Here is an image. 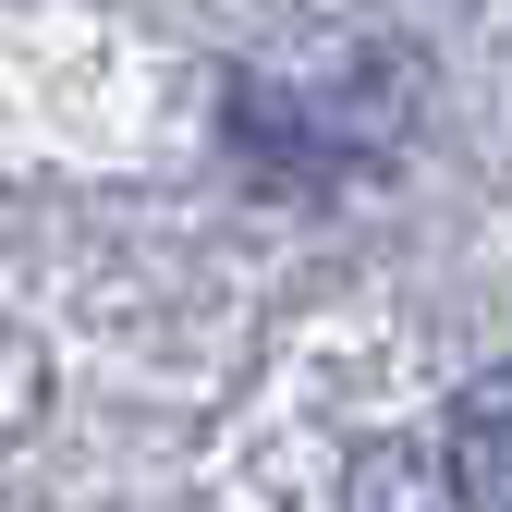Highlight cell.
<instances>
[{
	"label": "cell",
	"instance_id": "1",
	"mask_svg": "<svg viewBox=\"0 0 512 512\" xmlns=\"http://www.w3.org/2000/svg\"><path fill=\"white\" fill-rule=\"evenodd\" d=\"M452 500L464 512H512V378H476L452 403Z\"/></svg>",
	"mask_w": 512,
	"mask_h": 512
}]
</instances>
